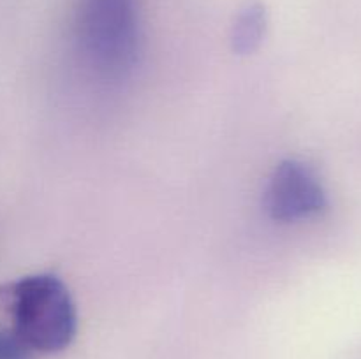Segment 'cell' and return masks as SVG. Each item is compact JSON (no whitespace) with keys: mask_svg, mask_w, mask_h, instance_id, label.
Returning <instances> with one entry per match:
<instances>
[{"mask_svg":"<svg viewBox=\"0 0 361 359\" xmlns=\"http://www.w3.org/2000/svg\"><path fill=\"white\" fill-rule=\"evenodd\" d=\"M267 30V13L263 6L252 4L238 14L233 27V48L240 55L257 49Z\"/></svg>","mask_w":361,"mask_h":359,"instance_id":"4","label":"cell"},{"mask_svg":"<svg viewBox=\"0 0 361 359\" xmlns=\"http://www.w3.org/2000/svg\"><path fill=\"white\" fill-rule=\"evenodd\" d=\"M76 39L87 65L104 80H123L141 49L136 0H81Z\"/></svg>","mask_w":361,"mask_h":359,"instance_id":"2","label":"cell"},{"mask_svg":"<svg viewBox=\"0 0 361 359\" xmlns=\"http://www.w3.org/2000/svg\"><path fill=\"white\" fill-rule=\"evenodd\" d=\"M0 303L13 317V331L32 351H63L76 334L73 298L55 275H32L4 285Z\"/></svg>","mask_w":361,"mask_h":359,"instance_id":"1","label":"cell"},{"mask_svg":"<svg viewBox=\"0 0 361 359\" xmlns=\"http://www.w3.org/2000/svg\"><path fill=\"white\" fill-rule=\"evenodd\" d=\"M0 359H32V348L14 331L0 329Z\"/></svg>","mask_w":361,"mask_h":359,"instance_id":"5","label":"cell"},{"mask_svg":"<svg viewBox=\"0 0 361 359\" xmlns=\"http://www.w3.org/2000/svg\"><path fill=\"white\" fill-rule=\"evenodd\" d=\"M326 206V190L309 165L289 158L275 168L264 192V208L274 220H305Z\"/></svg>","mask_w":361,"mask_h":359,"instance_id":"3","label":"cell"}]
</instances>
